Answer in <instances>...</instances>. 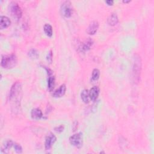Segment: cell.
Instances as JSON below:
<instances>
[{
    "instance_id": "7a4b0ae2",
    "label": "cell",
    "mask_w": 154,
    "mask_h": 154,
    "mask_svg": "<svg viewBox=\"0 0 154 154\" xmlns=\"http://www.w3.org/2000/svg\"><path fill=\"white\" fill-rule=\"evenodd\" d=\"M17 62H18V59L15 55L4 56L1 59V65L5 69H12L16 65Z\"/></svg>"
},
{
    "instance_id": "d4e9b609",
    "label": "cell",
    "mask_w": 154,
    "mask_h": 154,
    "mask_svg": "<svg viewBox=\"0 0 154 154\" xmlns=\"http://www.w3.org/2000/svg\"><path fill=\"white\" fill-rule=\"evenodd\" d=\"M131 1H129V0H128V1H123V2L124 3H129Z\"/></svg>"
},
{
    "instance_id": "9c48e42d",
    "label": "cell",
    "mask_w": 154,
    "mask_h": 154,
    "mask_svg": "<svg viewBox=\"0 0 154 154\" xmlns=\"http://www.w3.org/2000/svg\"><path fill=\"white\" fill-rule=\"evenodd\" d=\"M11 24V21L10 19L7 16H2L0 18V28L1 30L7 28L9 26H10Z\"/></svg>"
},
{
    "instance_id": "d6986e66",
    "label": "cell",
    "mask_w": 154,
    "mask_h": 154,
    "mask_svg": "<svg viewBox=\"0 0 154 154\" xmlns=\"http://www.w3.org/2000/svg\"><path fill=\"white\" fill-rule=\"evenodd\" d=\"M28 56L31 59H38L39 56V54L37 50L33 49L28 52Z\"/></svg>"
},
{
    "instance_id": "30bf717a",
    "label": "cell",
    "mask_w": 154,
    "mask_h": 154,
    "mask_svg": "<svg viewBox=\"0 0 154 154\" xmlns=\"http://www.w3.org/2000/svg\"><path fill=\"white\" fill-rule=\"evenodd\" d=\"M99 94V88L97 86L93 87L89 91L90 99L92 101H95L98 98Z\"/></svg>"
},
{
    "instance_id": "cb8c5ba5",
    "label": "cell",
    "mask_w": 154,
    "mask_h": 154,
    "mask_svg": "<svg viewBox=\"0 0 154 154\" xmlns=\"http://www.w3.org/2000/svg\"><path fill=\"white\" fill-rule=\"evenodd\" d=\"M106 3L108 5V6H113L114 4V1H111V0H108V1H106Z\"/></svg>"
},
{
    "instance_id": "7402d4cb",
    "label": "cell",
    "mask_w": 154,
    "mask_h": 154,
    "mask_svg": "<svg viewBox=\"0 0 154 154\" xmlns=\"http://www.w3.org/2000/svg\"><path fill=\"white\" fill-rule=\"evenodd\" d=\"M46 60L49 63H51L53 61V52L52 51H50L48 53L46 56Z\"/></svg>"
},
{
    "instance_id": "7c38bea8",
    "label": "cell",
    "mask_w": 154,
    "mask_h": 154,
    "mask_svg": "<svg viewBox=\"0 0 154 154\" xmlns=\"http://www.w3.org/2000/svg\"><path fill=\"white\" fill-rule=\"evenodd\" d=\"M31 118L34 120H39L42 117L43 114H42V111L40 109L34 108L31 110Z\"/></svg>"
},
{
    "instance_id": "2e32d148",
    "label": "cell",
    "mask_w": 154,
    "mask_h": 154,
    "mask_svg": "<svg viewBox=\"0 0 154 154\" xmlns=\"http://www.w3.org/2000/svg\"><path fill=\"white\" fill-rule=\"evenodd\" d=\"M92 45H93L92 40L88 39L82 45L81 49L83 51H87L90 49Z\"/></svg>"
},
{
    "instance_id": "5bb4252c",
    "label": "cell",
    "mask_w": 154,
    "mask_h": 154,
    "mask_svg": "<svg viewBox=\"0 0 154 154\" xmlns=\"http://www.w3.org/2000/svg\"><path fill=\"white\" fill-rule=\"evenodd\" d=\"M81 98L82 101L85 104H87L89 102L90 96H89V92L87 89H84L82 91L81 93Z\"/></svg>"
},
{
    "instance_id": "6da1fadb",
    "label": "cell",
    "mask_w": 154,
    "mask_h": 154,
    "mask_svg": "<svg viewBox=\"0 0 154 154\" xmlns=\"http://www.w3.org/2000/svg\"><path fill=\"white\" fill-rule=\"evenodd\" d=\"M22 92V85L20 82H15L11 88L9 95L10 101L14 102V104H19Z\"/></svg>"
},
{
    "instance_id": "277c9868",
    "label": "cell",
    "mask_w": 154,
    "mask_h": 154,
    "mask_svg": "<svg viewBox=\"0 0 154 154\" xmlns=\"http://www.w3.org/2000/svg\"><path fill=\"white\" fill-rule=\"evenodd\" d=\"M134 63H133V67L132 71L134 74V78L135 80L139 81V77L140 76V71H141V67L142 63L141 59L139 56H135L134 58Z\"/></svg>"
},
{
    "instance_id": "ba28073f",
    "label": "cell",
    "mask_w": 154,
    "mask_h": 154,
    "mask_svg": "<svg viewBox=\"0 0 154 154\" xmlns=\"http://www.w3.org/2000/svg\"><path fill=\"white\" fill-rule=\"evenodd\" d=\"M98 28H99V23H98V22L96 21H92L90 24L89 27L87 28V32L88 34H89V35H93L97 32Z\"/></svg>"
},
{
    "instance_id": "9a60e30c",
    "label": "cell",
    "mask_w": 154,
    "mask_h": 154,
    "mask_svg": "<svg viewBox=\"0 0 154 154\" xmlns=\"http://www.w3.org/2000/svg\"><path fill=\"white\" fill-rule=\"evenodd\" d=\"M13 146H14V143L12 140H7L3 145L2 147H1V150H2V152H7L12 148V147Z\"/></svg>"
},
{
    "instance_id": "603a6c76",
    "label": "cell",
    "mask_w": 154,
    "mask_h": 154,
    "mask_svg": "<svg viewBox=\"0 0 154 154\" xmlns=\"http://www.w3.org/2000/svg\"><path fill=\"white\" fill-rule=\"evenodd\" d=\"M63 129H64V127L63 125H60V126H59V127H58L55 128V131L57 132H59V133L62 132L63 131Z\"/></svg>"
},
{
    "instance_id": "5b68a950",
    "label": "cell",
    "mask_w": 154,
    "mask_h": 154,
    "mask_svg": "<svg viewBox=\"0 0 154 154\" xmlns=\"http://www.w3.org/2000/svg\"><path fill=\"white\" fill-rule=\"evenodd\" d=\"M70 1H64L61 6L60 13L65 18H69L72 14V7Z\"/></svg>"
},
{
    "instance_id": "4fadbf2b",
    "label": "cell",
    "mask_w": 154,
    "mask_h": 154,
    "mask_svg": "<svg viewBox=\"0 0 154 154\" xmlns=\"http://www.w3.org/2000/svg\"><path fill=\"white\" fill-rule=\"evenodd\" d=\"M119 21L118 17L116 13H112L109 16L107 19V22L110 26L116 25Z\"/></svg>"
},
{
    "instance_id": "52a82bcc",
    "label": "cell",
    "mask_w": 154,
    "mask_h": 154,
    "mask_svg": "<svg viewBox=\"0 0 154 154\" xmlns=\"http://www.w3.org/2000/svg\"><path fill=\"white\" fill-rule=\"evenodd\" d=\"M57 140L56 137L53 134V133H49L46 137L45 139V147L46 150H49L53 145L55 143V142Z\"/></svg>"
},
{
    "instance_id": "ffe728a7",
    "label": "cell",
    "mask_w": 154,
    "mask_h": 154,
    "mask_svg": "<svg viewBox=\"0 0 154 154\" xmlns=\"http://www.w3.org/2000/svg\"><path fill=\"white\" fill-rule=\"evenodd\" d=\"M100 76V71L98 69H93L92 72V79L95 81H96L99 79Z\"/></svg>"
},
{
    "instance_id": "ac0fdd59",
    "label": "cell",
    "mask_w": 154,
    "mask_h": 154,
    "mask_svg": "<svg viewBox=\"0 0 154 154\" xmlns=\"http://www.w3.org/2000/svg\"><path fill=\"white\" fill-rule=\"evenodd\" d=\"M55 86V77L54 76L49 75L48 80V87L49 91H52Z\"/></svg>"
},
{
    "instance_id": "44dd1931",
    "label": "cell",
    "mask_w": 154,
    "mask_h": 154,
    "mask_svg": "<svg viewBox=\"0 0 154 154\" xmlns=\"http://www.w3.org/2000/svg\"><path fill=\"white\" fill-rule=\"evenodd\" d=\"M14 150L16 153H21L22 152V146L19 145V144H17V143H14Z\"/></svg>"
},
{
    "instance_id": "e0dca14e",
    "label": "cell",
    "mask_w": 154,
    "mask_h": 154,
    "mask_svg": "<svg viewBox=\"0 0 154 154\" xmlns=\"http://www.w3.org/2000/svg\"><path fill=\"white\" fill-rule=\"evenodd\" d=\"M43 30L45 31V33L48 36V37H51L53 36V27L50 24H46L44 25Z\"/></svg>"
},
{
    "instance_id": "8992f818",
    "label": "cell",
    "mask_w": 154,
    "mask_h": 154,
    "mask_svg": "<svg viewBox=\"0 0 154 154\" xmlns=\"http://www.w3.org/2000/svg\"><path fill=\"white\" fill-rule=\"evenodd\" d=\"M69 142L70 143L75 147L78 148L81 147L83 143L82 134L81 132L74 134L69 138Z\"/></svg>"
},
{
    "instance_id": "8fae6325",
    "label": "cell",
    "mask_w": 154,
    "mask_h": 154,
    "mask_svg": "<svg viewBox=\"0 0 154 154\" xmlns=\"http://www.w3.org/2000/svg\"><path fill=\"white\" fill-rule=\"evenodd\" d=\"M66 86L65 84H62L60 85V87L57 89L54 93H53V96L55 98H61L66 93Z\"/></svg>"
},
{
    "instance_id": "3957f363",
    "label": "cell",
    "mask_w": 154,
    "mask_h": 154,
    "mask_svg": "<svg viewBox=\"0 0 154 154\" xmlns=\"http://www.w3.org/2000/svg\"><path fill=\"white\" fill-rule=\"evenodd\" d=\"M9 5L11 15L15 20L19 21L22 15V12L19 4L15 2H12Z\"/></svg>"
}]
</instances>
